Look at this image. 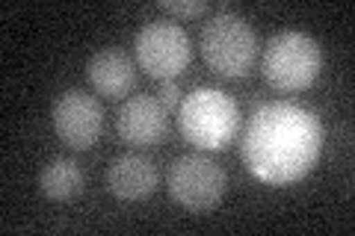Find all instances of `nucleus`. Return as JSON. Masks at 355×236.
Segmentation results:
<instances>
[{"label":"nucleus","mask_w":355,"mask_h":236,"mask_svg":"<svg viewBox=\"0 0 355 236\" xmlns=\"http://www.w3.org/2000/svg\"><path fill=\"white\" fill-rule=\"evenodd\" d=\"M323 125L311 109L272 100L252 112L240 139V154L249 172L270 186L296 183L314 168L323 151Z\"/></svg>","instance_id":"obj_1"},{"label":"nucleus","mask_w":355,"mask_h":236,"mask_svg":"<svg viewBox=\"0 0 355 236\" xmlns=\"http://www.w3.org/2000/svg\"><path fill=\"white\" fill-rule=\"evenodd\" d=\"M178 127L193 148L222 151L240 127V107L222 89L198 86L178 107Z\"/></svg>","instance_id":"obj_2"},{"label":"nucleus","mask_w":355,"mask_h":236,"mask_svg":"<svg viewBox=\"0 0 355 236\" xmlns=\"http://www.w3.org/2000/svg\"><path fill=\"white\" fill-rule=\"evenodd\" d=\"M320 69H323V48L308 33L284 30L263 48V80L279 92H302L317 80Z\"/></svg>","instance_id":"obj_3"},{"label":"nucleus","mask_w":355,"mask_h":236,"mask_svg":"<svg viewBox=\"0 0 355 236\" xmlns=\"http://www.w3.org/2000/svg\"><path fill=\"white\" fill-rule=\"evenodd\" d=\"M258 53V36L237 12H216L202 27V56L219 77H243Z\"/></svg>","instance_id":"obj_4"},{"label":"nucleus","mask_w":355,"mask_h":236,"mask_svg":"<svg viewBox=\"0 0 355 236\" xmlns=\"http://www.w3.org/2000/svg\"><path fill=\"white\" fill-rule=\"evenodd\" d=\"M133 51H137V62L142 65V71H148L157 80H175L193 60L187 30L178 21L166 18L142 24L133 39Z\"/></svg>","instance_id":"obj_5"},{"label":"nucleus","mask_w":355,"mask_h":236,"mask_svg":"<svg viewBox=\"0 0 355 236\" xmlns=\"http://www.w3.org/2000/svg\"><path fill=\"white\" fill-rule=\"evenodd\" d=\"M169 195L190 212L214 210L225 195V172L216 160L202 154H184L169 165Z\"/></svg>","instance_id":"obj_6"},{"label":"nucleus","mask_w":355,"mask_h":236,"mask_svg":"<svg viewBox=\"0 0 355 236\" xmlns=\"http://www.w3.org/2000/svg\"><path fill=\"white\" fill-rule=\"evenodd\" d=\"M53 130L60 142H65L71 151H86L98 142L104 130V109L101 104L86 95L83 89H69L53 100Z\"/></svg>","instance_id":"obj_7"},{"label":"nucleus","mask_w":355,"mask_h":236,"mask_svg":"<svg viewBox=\"0 0 355 236\" xmlns=\"http://www.w3.org/2000/svg\"><path fill=\"white\" fill-rule=\"evenodd\" d=\"M116 127L119 136L128 145L148 148V145L163 142L166 130H169V109L151 95H133L130 100L121 104Z\"/></svg>","instance_id":"obj_8"},{"label":"nucleus","mask_w":355,"mask_h":236,"mask_svg":"<svg viewBox=\"0 0 355 236\" xmlns=\"http://www.w3.org/2000/svg\"><path fill=\"white\" fill-rule=\"evenodd\" d=\"M107 189L121 201L148 198L157 189V165L146 154H121L107 168Z\"/></svg>","instance_id":"obj_9"},{"label":"nucleus","mask_w":355,"mask_h":236,"mask_svg":"<svg viewBox=\"0 0 355 236\" xmlns=\"http://www.w3.org/2000/svg\"><path fill=\"white\" fill-rule=\"evenodd\" d=\"M86 77L104 98L119 100V98H125L133 86H137V65L130 62V56L125 51L104 48V51L89 56Z\"/></svg>","instance_id":"obj_10"},{"label":"nucleus","mask_w":355,"mask_h":236,"mask_svg":"<svg viewBox=\"0 0 355 236\" xmlns=\"http://www.w3.org/2000/svg\"><path fill=\"white\" fill-rule=\"evenodd\" d=\"M83 183H86L83 168L77 165L74 160H69V156H57V160H51L39 174V189L44 192V198H51V201L74 198L83 189Z\"/></svg>","instance_id":"obj_11"},{"label":"nucleus","mask_w":355,"mask_h":236,"mask_svg":"<svg viewBox=\"0 0 355 236\" xmlns=\"http://www.w3.org/2000/svg\"><path fill=\"white\" fill-rule=\"evenodd\" d=\"M160 9L175 18H198L207 12V3L205 0H163Z\"/></svg>","instance_id":"obj_12"},{"label":"nucleus","mask_w":355,"mask_h":236,"mask_svg":"<svg viewBox=\"0 0 355 236\" xmlns=\"http://www.w3.org/2000/svg\"><path fill=\"white\" fill-rule=\"evenodd\" d=\"M157 100L166 107V109H178V104H181V89H178L175 80H163L160 83V92H157Z\"/></svg>","instance_id":"obj_13"}]
</instances>
